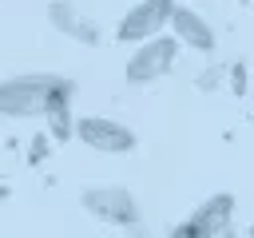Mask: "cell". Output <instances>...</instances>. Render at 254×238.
Masks as SVG:
<instances>
[{
  "label": "cell",
  "instance_id": "3",
  "mask_svg": "<svg viewBox=\"0 0 254 238\" xmlns=\"http://www.w3.org/2000/svg\"><path fill=\"white\" fill-rule=\"evenodd\" d=\"M175 52H179V40L175 36H155L147 40L131 60H127V83H151L159 75H167L175 67Z\"/></svg>",
  "mask_w": 254,
  "mask_h": 238
},
{
  "label": "cell",
  "instance_id": "8",
  "mask_svg": "<svg viewBox=\"0 0 254 238\" xmlns=\"http://www.w3.org/2000/svg\"><path fill=\"white\" fill-rule=\"evenodd\" d=\"M48 20L64 32V36H71V40H79V44H99V28L95 24H87L71 4H64V0H56L52 8H48Z\"/></svg>",
  "mask_w": 254,
  "mask_h": 238
},
{
  "label": "cell",
  "instance_id": "2",
  "mask_svg": "<svg viewBox=\"0 0 254 238\" xmlns=\"http://www.w3.org/2000/svg\"><path fill=\"white\" fill-rule=\"evenodd\" d=\"M83 210L111 226H139V202L127 186H87L79 194Z\"/></svg>",
  "mask_w": 254,
  "mask_h": 238
},
{
  "label": "cell",
  "instance_id": "7",
  "mask_svg": "<svg viewBox=\"0 0 254 238\" xmlns=\"http://www.w3.org/2000/svg\"><path fill=\"white\" fill-rule=\"evenodd\" d=\"M171 28H175V40H183V44H190V48H198V52H210V48H214L210 24H206L198 12H190V8H175V12H171Z\"/></svg>",
  "mask_w": 254,
  "mask_h": 238
},
{
  "label": "cell",
  "instance_id": "10",
  "mask_svg": "<svg viewBox=\"0 0 254 238\" xmlns=\"http://www.w3.org/2000/svg\"><path fill=\"white\" fill-rule=\"evenodd\" d=\"M171 238H198V234H194V230L183 222V226H175V230H171Z\"/></svg>",
  "mask_w": 254,
  "mask_h": 238
},
{
  "label": "cell",
  "instance_id": "6",
  "mask_svg": "<svg viewBox=\"0 0 254 238\" xmlns=\"http://www.w3.org/2000/svg\"><path fill=\"white\" fill-rule=\"evenodd\" d=\"M230 214H234V198H230V194H210V198L187 218V226H190L198 238H214V234L226 230Z\"/></svg>",
  "mask_w": 254,
  "mask_h": 238
},
{
  "label": "cell",
  "instance_id": "9",
  "mask_svg": "<svg viewBox=\"0 0 254 238\" xmlns=\"http://www.w3.org/2000/svg\"><path fill=\"white\" fill-rule=\"evenodd\" d=\"M230 91L234 95H242L246 91V63L238 60V63H230Z\"/></svg>",
  "mask_w": 254,
  "mask_h": 238
},
{
  "label": "cell",
  "instance_id": "1",
  "mask_svg": "<svg viewBox=\"0 0 254 238\" xmlns=\"http://www.w3.org/2000/svg\"><path fill=\"white\" fill-rule=\"evenodd\" d=\"M75 83L52 71H32V75H12L0 83V115L12 119H48L52 111L67 107Z\"/></svg>",
  "mask_w": 254,
  "mask_h": 238
},
{
  "label": "cell",
  "instance_id": "4",
  "mask_svg": "<svg viewBox=\"0 0 254 238\" xmlns=\"http://www.w3.org/2000/svg\"><path fill=\"white\" fill-rule=\"evenodd\" d=\"M171 12H175V0H139L115 28V36L127 44V40H155L167 24H171Z\"/></svg>",
  "mask_w": 254,
  "mask_h": 238
},
{
  "label": "cell",
  "instance_id": "5",
  "mask_svg": "<svg viewBox=\"0 0 254 238\" xmlns=\"http://www.w3.org/2000/svg\"><path fill=\"white\" fill-rule=\"evenodd\" d=\"M75 139H83L91 151H107V155H127L135 147V131L127 123H115L103 115H83L75 123Z\"/></svg>",
  "mask_w": 254,
  "mask_h": 238
}]
</instances>
